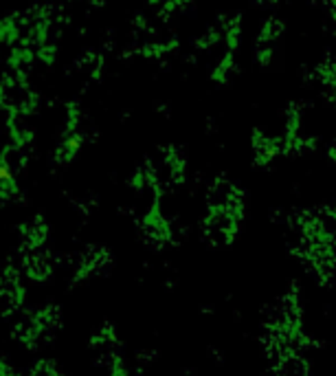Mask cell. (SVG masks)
Segmentation results:
<instances>
[{
    "mask_svg": "<svg viewBox=\"0 0 336 376\" xmlns=\"http://www.w3.org/2000/svg\"><path fill=\"white\" fill-rule=\"evenodd\" d=\"M24 24L20 20V16L16 14H7V16H0V46H16L24 40Z\"/></svg>",
    "mask_w": 336,
    "mask_h": 376,
    "instance_id": "cell-5",
    "label": "cell"
},
{
    "mask_svg": "<svg viewBox=\"0 0 336 376\" xmlns=\"http://www.w3.org/2000/svg\"><path fill=\"white\" fill-rule=\"evenodd\" d=\"M36 58H38V64H42V66H53L58 60V46L53 42H48L40 48H36Z\"/></svg>",
    "mask_w": 336,
    "mask_h": 376,
    "instance_id": "cell-12",
    "label": "cell"
},
{
    "mask_svg": "<svg viewBox=\"0 0 336 376\" xmlns=\"http://www.w3.org/2000/svg\"><path fill=\"white\" fill-rule=\"evenodd\" d=\"M5 64L9 70L14 73H22V70H29L33 64H38V58H36V48L27 42H20L16 46H11L7 51V58H5Z\"/></svg>",
    "mask_w": 336,
    "mask_h": 376,
    "instance_id": "cell-4",
    "label": "cell"
},
{
    "mask_svg": "<svg viewBox=\"0 0 336 376\" xmlns=\"http://www.w3.org/2000/svg\"><path fill=\"white\" fill-rule=\"evenodd\" d=\"M165 3L174 9V7H178V5H185L187 3V0H165Z\"/></svg>",
    "mask_w": 336,
    "mask_h": 376,
    "instance_id": "cell-13",
    "label": "cell"
},
{
    "mask_svg": "<svg viewBox=\"0 0 336 376\" xmlns=\"http://www.w3.org/2000/svg\"><path fill=\"white\" fill-rule=\"evenodd\" d=\"M18 185H16V177L11 172V165L7 161V157L0 152V194H16Z\"/></svg>",
    "mask_w": 336,
    "mask_h": 376,
    "instance_id": "cell-9",
    "label": "cell"
},
{
    "mask_svg": "<svg viewBox=\"0 0 336 376\" xmlns=\"http://www.w3.org/2000/svg\"><path fill=\"white\" fill-rule=\"evenodd\" d=\"M244 216L233 212H214L209 209L202 222V236L211 246H229L236 240Z\"/></svg>",
    "mask_w": 336,
    "mask_h": 376,
    "instance_id": "cell-2",
    "label": "cell"
},
{
    "mask_svg": "<svg viewBox=\"0 0 336 376\" xmlns=\"http://www.w3.org/2000/svg\"><path fill=\"white\" fill-rule=\"evenodd\" d=\"M24 42L33 48H40L51 42V18L48 16H31L24 27Z\"/></svg>",
    "mask_w": 336,
    "mask_h": 376,
    "instance_id": "cell-6",
    "label": "cell"
},
{
    "mask_svg": "<svg viewBox=\"0 0 336 376\" xmlns=\"http://www.w3.org/2000/svg\"><path fill=\"white\" fill-rule=\"evenodd\" d=\"M9 137H11V143H14L16 147H22V145H27V143L33 139V132H31L22 121L9 119Z\"/></svg>",
    "mask_w": 336,
    "mask_h": 376,
    "instance_id": "cell-10",
    "label": "cell"
},
{
    "mask_svg": "<svg viewBox=\"0 0 336 376\" xmlns=\"http://www.w3.org/2000/svg\"><path fill=\"white\" fill-rule=\"evenodd\" d=\"M82 145H84V135L80 132V113H77V108H73L70 115H68L66 132H64V137L60 141V147H58L60 163H70L77 155H80Z\"/></svg>",
    "mask_w": 336,
    "mask_h": 376,
    "instance_id": "cell-3",
    "label": "cell"
},
{
    "mask_svg": "<svg viewBox=\"0 0 336 376\" xmlns=\"http://www.w3.org/2000/svg\"><path fill=\"white\" fill-rule=\"evenodd\" d=\"M253 145H255V155H257V163L266 165L268 161H273L279 152H281V141L273 139V137H264L260 132H255V139H253Z\"/></svg>",
    "mask_w": 336,
    "mask_h": 376,
    "instance_id": "cell-8",
    "label": "cell"
},
{
    "mask_svg": "<svg viewBox=\"0 0 336 376\" xmlns=\"http://www.w3.org/2000/svg\"><path fill=\"white\" fill-rule=\"evenodd\" d=\"M275 363V376H310V365L299 352H290L279 357Z\"/></svg>",
    "mask_w": 336,
    "mask_h": 376,
    "instance_id": "cell-7",
    "label": "cell"
},
{
    "mask_svg": "<svg viewBox=\"0 0 336 376\" xmlns=\"http://www.w3.org/2000/svg\"><path fill=\"white\" fill-rule=\"evenodd\" d=\"M233 56H236V53L226 51L224 60H220V64H218V66L214 68V73H211V82H216V84H226L229 73L233 70Z\"/></svg>",
    "mask_w": 336,
    "mask_h": 376,
    "instance_id": "cell-11",
    "label": "cell"
},
{
    "mask_svg": "<svg viewBox=\"0 0 336 376\" xmlns=\"http://www.w3.org/2000/svg\"><path fill=\"white\" fill-rule=\"evenodd\" d=\"M297 224L303 242L336 246V212L327 207L310 209L303 212V218H299Z\"/></svg>",
    "mask_w": 336,
    "mask_h": 376,
    "instance_id": "cell-1",
    "label": "cell"
}]
</instances>
